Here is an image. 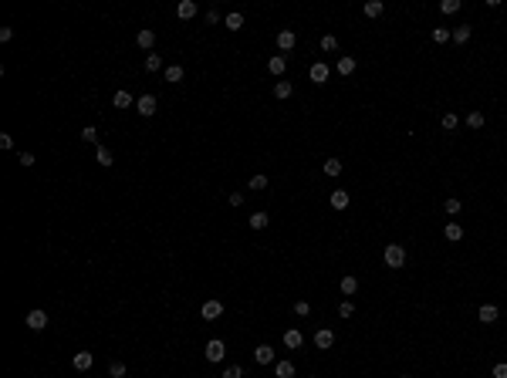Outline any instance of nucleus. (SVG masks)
<instances>
[{"instance_id":"obj_1","label":"nucleus","mask_w":507,"mask_h":378,"mask_svg":"<svg viewBox=\"0 0 507 378\" xmlns=\"http://www.w3.org/2000/svg\"><path fill=\"white\" fill-rule=\"evenodd\" d=\"M382 260H385V267H389V270H403V267H406V250H403V243H385Z\"/></svg>"},{"instance_id":"obj_2","label":"nucleus","mask_w":507,"mask_h":378,"mask_svg":"<svg viewBox=\"0 0 507 378\" xmlns=\"http://www.w3.org/2000/svg\"><path fill=\"white\" fill-rule=\"evenodd\" d=\"M135 111H139L142 118H152V115H156V95H139V98H135Z\"/></svg>"},{"instance_id":"obj_3","label":"nucleus","mask_w":507,"mask_h":378,"mask_svg":"<svg viewBox=\"0 0 507 378\" xmlns=\"http://www.w3.org/2000/svg\"><path fill=\"white\" fill-rule=\"evenodd\" d=\"M200 314H203V321H216L220 314H223V300H216V297H210L206 304L200 307Z\"/></svg>"},{"instance_id":"obj_4","label":"nucleus","mask_w":507,"mask_h":378,"mask_svg":"<svg viewBox=\"0 0 507 378\" xmlns=\"http://www.w3.org/2000/svg\"><path fill=\"white\" fill-rule=\"evenodd\" d=\"M196 14H200L196 0H180V4H176V17H180V21H193Z\"/></svg>"},{"instance_id":"obj_5","label":"nucleus","mask_w":507,"mask_h":378,"mask_svg":"<svg viewBox=\"0 0 507 378\" xmlns=\"http://www.w3.org/2000/svg\"><path fill=\"white\" fill-rule=\"evenodd\" d=\"M203 355H206V361H223V355H227V345L220 341V338H213V341L206 345V351H203Z\"/></svg>"},{"instance_id":"obj_6","label":"nucleus","mask_w":507,"mask_h":378,"mask_svg":"<svg viewBox=\"0 0 507 378\" xmlns=\"http://www.w3.org/2000/svg\"><path fill=\"white\" fill-rule=\"evenodd\" d=\"M27 328H31V331H44V328H47V311L34 307V311L27 314Z\"/></svg>"},{"instance_id":"obj_7","label":"nucleus","mask_w":507,"mask_h":378,"mask_svg":"<svg viewBox=\"0 0 507 378\" xmlns=\"http://www.w3.org/2000/svg\"><path fill=\"white\" fill-rule=\"evenodd\" d=\"M254 361H257V365H274V348H270V345H257V348H254Z\"/></svg>"},{"instance_id":"obj_8","label":"nucleus","mask_w":507,"mask_h":378,"mask_svg":"<svg viewBox=\"0 0 507 378\" xmlns=\"http://www.w3.org/2000/svg\"><path fill=\"white\" fill-rule=\"evenodd\" d=\"M71 365L78 368V371H88V368L95 365V355H91V351H75V358H71Z\"/></svg>"},{"instance_id":"obj_9","label":"nucleus","mask_w":507,"mask_h":378,"mask_svg":"<svg viewBox=\"0 0 507 378\" xmlns=\"http://www.w3.org/2000/svg\"><path fill=\"white\" fill-rule=\"evenodd\" d=\"M331 345H335V334L328 331V328L315 331V348H321V351H325V348H331Z\"/></svg>"},{"instance_id":"obj_10","label":"nucleus","mask_w":507,"mask_h":378,"mask_svg":"<svg viewBox=\"0 0 507 378\" xmlns=\"http://www.w3.org/2000/svg\"><path fill=\"white\" fill-rule=\"evenodd\" d=\"M349 203H352V196L345 189H331V210H345Z\"/></svg>"},{"instance_id":"obj_11","label":"nucleus","mask_w":507,"mask_h":378,"mask_svg":"<svg viewBox=\"0 0 507 378\" xmlns=\"http://www.w3.org/2000/svg\"><path fill=\"white\" fill-rule=\"evenodd\" d=\"M308 75H311V81H315V85H325V81H328V65H321V61H315V65H311V71H308Z\"/></svg>"},{"instance_id":"obj_12","label":"nucleus","mask_w":507,"mask_h":378,"mask_svg":"<svg viewBox=\"0 0 507 378\" xmlns=\"http://www.w3.org/2000/svg\"><path fill=\"white\" fill-rule=\"evenodd\" d=\"M443 236H446L450 243H460L463 240V226L460 223H446V226H443Z\"/></svg>"},{"instance_id":"obj_13","label":"nucleus","mask_w":507,"mask_h":378,"mask_svg":"<svg viewBox=\"0 0 507 378\" xmlns=\"http://www.w3.org/2000/svg\"><path fill=\"white\" fill-rule=\"evenodd\" d=\"M284 68H288V57H284V54H274L267 61V71H270V75H277V78L284 75Z\"/></svg>"},{"instance_id":"obj_14","label":"nucleus","mask_w":507,"mask_h":378,"mask_svg":"<svg viewBox=\"0 0 507 378\" xmlns=\"http://www.w3.org/2000/svg\"><path fill=\"white\" fill-rule=\"evenodd\" d=\"M301 341H304V338H301L298 328H288V331H284V348H291V351H294V348H301Z\"/></svg>"},{"instance_id":"obj_15","label":"nucleus","mask_w":507,"mask_h":378,"mask_svg":"<svg viewBox=\"0 0 507 378\" xmlns=\"http://www.w3.org/2000/svg\"><path fill=\"white\" fill-rule=\"evenodd\" d=\"M497 314H500V311H497L494 304H480V311H477V318H480L484 324H494V321H497Z\"/></svg>"},{"instance_id":"obj_16","label":"nucleus","mask_w":507,"mask_h":378,"mask_svg":"<svg viewBox=\"0 0 507 378\" xmlns=\"http://www.w3.org/2000/svg\"><path fill=\"white\" fill-rule=\"evenodd\" d=\"M112 105H115V108H132L135 98L129 95V91H115V95H112Z\"/></svg>"},{"instance_id":"obj_17","label":"nucleus","mask_w":507,"mask_h":378,"mask_svg":"<svg viewBox=\"0 0 507 378\" xmlns=\"http://www.w3.org/2000/svg\"><path fill=\"white\" fill-rule=\"evenodd\" d=\"M338 287H342V294H345V297H352V294L359 290V277H352V274H345V277H342V284H338Z\"/></svg>"},{"instance_id":"obj_18","label":"nucleus","mask_w":507,"mask_h":378,"mask_svg":"<svg viewBox=\"0 0 507 378\" xmlns=\"http://www.w3.org/2000/svg\"><path fill=\"white\" fill-rule=\"evenodd\" d=\"M338 75H342V78H349V75H352V71H355V57H349V54H345V57H338Z\"/></svg>"},{"instance_id":"obj_19","label":"nucleus","mask_w":507,"mask_h":378,"mask_svg":"<svg viewBox=\"0 0 507 378\" xmlns=\"http://www.w3.org/2000/svg\"><path fill=\"white\" fill-rule=\"evenodd\" d=\"M95 162H101V169L115 166V162H112V149H105V145H98V149H95Z\"/></svg>"},{"instance_id":"obj_20","label":"nucleus","mask_w":507,"mask_h":378,"mask_svg":"<svg viewBox=\"0 0 507 378\" xmlns=\"http://www.w3.org/2000/svg\"><path fill=\"white\" fill-rule=\"evenodd\" d=\"M470 24H463V27H453V44H467L470 41Z\"/></svg>"},{"instance_id":"obj_21","label":"nucleus","mask_w":507,"mask_h":378,"mask_svg":"<svg viewBox=\"0 0 507 378\" xmlns=\"http://www.w3.org/2000/svg\"><path fill=\"white\" fill-rule=\"evenodd\" d=\"M294 41H298V37H294V31H281V34H277V47H281V51H291Z\"/></svg>"},{"instance_id":"obj_22","label":"nucleus","mask_w":507,"mask_h":378,"mask_svg":"<svg viewBox=\"0 0 507 378\" xmlns=\"http://www.w3.org/2000/svg\"><path fill=\"white\" fill-rule=\"evenodd\" d=\"M274 375L277 378H294V365L291 361H274Z\"/></svg>"},{"instance_id":"obj_23","label":"nucleus","mask_w":507,"mask_h":378,"mask_svg":"<svg viewBox=\"0 0 507 378\" xmlns=\"http://www.w3.org/2000/svg\"><path fill=\"white\" fill-rule=\"evenodd\" d=\"M135 44H139V47H146V51H149V47L156 44V34L149 31V27H146V31H139V37H135Z\"/></svg>"},{"instance_id":"obj_24","label":"nucleus","mask_w":507,"mask_h":378,"mask_svg":"<svg viewBox=\"0 0 507 378\" xmlns=\"http://www.w3.org/2000/svg\"><path fill=\"white\" fill-rule=\"evenodd\" d=\"M342 169H345V166H342V159H335V156L325 159V176H342Z\"/></svg>"},{"instance_id":"obj_25","label":"nucleus","mask_w":507,"mask_h":378,"mask_svg":"<svg viewBox=\"0 0 507 378\" xmlns=\"http://www.w3.org/2000/svg\"><path fill=\"white\" fill-rule=\"evenodd\" d=\"M223 24H227V31H240L244 27V14H227Z\"/></svg>"},{"instance_id":"obj_26","label":"nucleus","mask_w":507,"mask_h":378,"mask_svg":"<svg viewBox=\"0 0 507 378\" xmlns=\"http://www.w3.org/2000/svg\"><path fill=\"white\" fill-rule=\"evenodd\" d=\"M274 95H277V98H291L294 85H291V81H277V85H274Z\"/></svg>"},{"instance_id":"obj_27","label":"nucleus","mask_w":507,"mask_h":378,"mask_svg":"<svg viewBox=\"0 0 507 378\" xmlns=\"http://www.w3.org/2000/svg\"><path fill=\"white\" fill-rule=\"evenodd\" d=\"M362 14H365V17H379V14H382V0H369V4L362 7Z\"/></svg>"},{"instance_id":"obj_28","label":"nucleus","mask_w":507,"mask_h":378,"mask_svg":"<svg viewBox=\"0 0 507 378\" xmlns=\"http://www.w3.org/2000/svg\"><path fill=\"white\" fill-rule=\"evenodd\" d=\"M146 71H162V54H146Z\"/></svg>"},{"instance_id":"obj_29","label":"nucleus","mask_w":507,"mask_h":378,"mask_svg":"<svg viewBox=\"0 0 507 378\" xmlns=\"http://www.w3.org/2000/svg\"><path fill=\"white\" fill-rule=\"evenodd\" d=\"M267 223H270L267 213H254V216H250V230H264Z\"/></svg>"},{"instance_id":"obj_30","label":"nucleus","mask_w":507,"mask_h":378,"mask_svg":"<svg viewBox=\"0 0 507 378\" xmlns=\"http://www.w3.org/2000/svg\"><path fill=\"white\" fill-rule=\"evenodd\" d=\"M450 37H453V31H446V27H433V41H436V44H446Z\"/></svg>"},{"instance_id":"obj_31","label":"nucleus","mask_w":507,"mask_h":378,"mask_svg":"<svg viewBox=\"0 0 507 378\" xmlns=\"http://www.w3.org/2000/svg\"><path fill=\"white\" fill-rule=\"evenodd\" d=\"M443 210H446V213H450V216H457V213H460V210H463V203H460V200H457V196H450V200H446V203H443Z\"/></svg>"},{"instance_id":"obj_32","label":"nucleus","mask_w":507,"mask_h":378,"mask_svg":"<svg viewBox=\"0 0 507 378\" xmlns=\"http://www.w3.org/2000/svg\"><path fill=\"white\" fill-rule=\"evenodd\" d=\"M467 125H470V129H484V111H470V115H467Z\"/></svg>"},{"instance_id":"obj_33","label":"nucleus","mask_w":507,"mask_h":378,"mask_svg":"<svg viewBox=\"0 0 507 378\" xmlns=\"http://www.w3.org/2000/svg\"><path fill=\"white\" fill-rule=\"evenodd\" d=\"M457 125H460V118H457V111H446V115H443V129H446V132H453Z\"/></svg>"},{"instance_id":"obj_34","label":"nucleus","mask_w":507,"mask_h":378,"mask_svg":"<svg viewBox=\"0 0 507 378\" xmlns=\"http://www.w3.org/2000/svg\"><path fill=\"white\" fill-rule=\"evenodd\" d=\"M166 81H183V68L180 65H169L166 68Z\"/></svg>"},{"instance_id":"obj_35","label":"nucleus","mask_w":507,"mask_h":378,"mask_svg":"<svg viewBox=\"0 0 507 378\" xmlns=\"http://www.w3.org/2000/svg\"><path fill=\"white\" fill-rule=\"evenodd\" d=\"M352 314H355V304H352V300H342V304H338V318H352Z\"/></svg>"},{"instance_id":"obj_36","label":"nucleus","mask_w":507,"mask_h":378,"mask_svg":"<svg viewBox=\"0 0 507 378\" xmlns=\"http://www.w3.org/2000/svg\"><path fill=\"white\" fill-rule=\"evenodd\" d=\"M439 11H443V14H457V11H460V0H443V4H439Z\"/></svg>"},{"instance_id":"obj_37","label":"nucleus","mask_w":507,"mask_h":378,"mask_svg":"<svg viewBox=\"0 0 507 378\" xmlns=\"http://www.w3.org/2000/svg\"><path fill=\"white\" fill-rule=\"evenodd\" d=\"M81 139H85V142H98V132H95V125H85V129H81Z\"/></svg>"},{"instance_id":"obj_38","label":"nucleus","mask_w":507,"mask_h":378,"mask_svg":"<svg viewBox=\"0 0 507 378\" xmlns=\"http://www.w3.org/2000/svg\"><path fill=\"white\" fill-rule=\"evenodd\" d=\"M294 314H298V318H308V314H311V304H308V300H298V304H294Z\"/></svg>"},{"instance_id":"obj_39","label":"nucleus","mask_w":507,"mask_h":378,"mask_svg":"<svg viewBox=\"0 0 507 378\" xmlns=\"http://www.w3.org/2000/svg\"><path fill=\"white\" fill-rule=\"evenodd\" d=\"M220 378H244V368H240V365H230Z\"/></svg>"},{"instance_id":"obj_40","label":"nucleus","mask_w":507,"mask_h":378,"mask_svg":"<svg viewBox=\"0 0 507 378\" xmlns=\"http://www.w3.org/2000/svg\"><path fill=\"white\" fill-rule=\"evenodd\" d=\"M335 47H338V41L331 34H325V37H321V51H335Z\"/></svg>"},{"instance_id":"obj_41","label":"nucleus","mask_w":507,"mask_h":378,"mask_svg":"<svg viewBox=\"0 0 507 378\" xmlns=\"http://www.w3.org/2000/svg\"><path fill=\"white\" fill-rule=\"evenodd\" d=\"M108 375H112V378H122V375H125V365H122V361H112V368H108Z\"/></svg>"},{"instance_id":"obj_42","label":"nucleus","mask_w":507,"mask_h":378,"mask_svg":"<svg viewBox=\"0 0 507 378\" xmlns=\"http://www.w3.org/2000/svg\"><path fill=\"white\" fill-rule=\"evenodd\" d=\"M250 189H267V176H254L250 179Z\"/></svg>"},{"instance_id":"obj_43","label":"nucleus","mask_w":507,"mask_h":378,"mask_svg":"<svg viewBox=\"0 0 507 378\" xmlns=\"http://www.w3.org/2000/svg\"><path fill=\"white\" fill-rule=\"evenodd\" d=\"M34 162H37V159H34V152H21V166H24V169H31Z\"/></svg>"},{"instance_id":"obj_44","label":"nucleus","mask_w":507,"mask_h":378,"mask_svg":"<svg viewBox=\"0 0 507 378\" xmlns=\"http://www.w3.org/2000/svg\"><path fill=\"white\" fill-rule=\"evenodd\" d=\"M227 200H230V206H244V193H237V189H234Z\"/></svg>"},{"instance_id":"obj_45","label":"nucleus","mask_w":507,"mask_h":378,"mask_svg":"<svg viewBox=\"0 0 507 378\" xmlns=\"http://www.w3.org/2000/svg\"><path fill=\"white\" fill-rule=\"evenodd\" d=\"M0 149H14V139L7 132H0Z\"/></svg>"},{"instance_id":"obj_46","label":"nucleus","mask_w":507,"mask_h":378,"mask_svg":"<svg viewBox=\"0 0 507 378\" xmlns=\"http://www.w3.org/2000/svg\"><path fill=\"white\" fill-rule=\"evenodd\" d=\"M494 378H507V365L500 361V365H494Z\"/></svg>"},{"instance_id":"obj_47","label":"nucleus","mask_w":507,"mask_h":378,"mask_svg":"<svg viewBox=\"0 0 507 378\" xmlns=\"http://www.w3.org/2000/svg\"><path fill=\"white\" fill-rule=\"evenodd\" d=\"M206 21H210V24H220L223 17H220V11H206Z\"/></svg>"},{"instance_id":"obj_48","label":"nucleus","mask_w":507,"mask_h":378,"mask_svg":"<svg viewBox=\"0 0 507 378\" xmlns=\"http://www.w3.org/2000/svg\"><path fill=\"white\" fill-rule=\"evenodd\" d=\"M14 37V27H0V41H11Z\"/></svg>"},{"instance_id":"obj_49","label":"nucleus","mask_w":507,"mask_h":378,"mask_svg":"<svg viewBox=\"0 0 507 378\" xmlns=\"http://www.w3.org/2000/svg\"><path fill=\"white\" fill-rule=\"evenodd\" d=\"M311 378H318V375H311Z\"/></svg>"},{"instance_id":"obj_50","label":"nucleus","mask_w":507,"mask_h":378,"mask_svg":"<svg viewBox=\"0 0 507 378\" xmlns=\"http://www.w3.org/2000/svg\"><path fill=\"white\" fill-rule=\"evenodd\" d=\"M403 378H409V375H403Z\"/></svg>"}]
</instances>
